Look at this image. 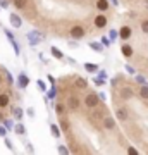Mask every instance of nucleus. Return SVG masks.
Masks as SVG:
<instances>
[{"label": "nucleus", "instance_id": "1", "mask_svg": "<svg viewBox=\"0 0 148 155\" xmlns=\"http://www.w3.org/2000/svg\"><path fill=\"white\" fill-rule=\"evenodd\" d=\"M100 95L98 93H88L86 97H84V105L88 107V109H97V107L100 105Z\"/></svg>", "mask_w": 148, "mask_h": 155}, {"label": "nucleus", "instance_id": "2", "mask_svg": "<svg viewBox=\"0 0 148 155\" xmlns=\"http://www.w3.org/2000/svg\"><path fill=\"white\" fill-rule=\"evenodd\" d=\"M26 38H28V41H29V45H38L41 40H43V35L40 33V31H29V33L26 35Z\"/></svg>", "mask_w": 148, "mask_h": 155}, {"label": "nucleus", "instance_id": "3", "mask_svg": "<svg viewBox=\"0 0 148 155\" xmlns=\"http://www.w3.org/2000/svg\"><path fill=\"white\" fill-rule=\"evenodd\" d=\"M66 105H67V109H69V110L76 112V110H79V107H81V102H79V98H77V97H74V95H71V97L67 98Z\"/></svg>", "mask_w": 148, "mask_h": 155}, {"label": "nucleus", "instance_id": "4", "mask_svg": "<svg viewBox=\"0 0 148 155\" xmlns=\"http://www.w3.org/2000/svg\"><path fill=\"white\" fill-rule=\"evenodd\" d=\"M84 35H86V29L83 28V26H72V28H71V36L74 40L84 38Z\"/></svg>", "mask_w": 148, "mask_h": 155}, {"label": "nucleus", "instance_id": "5", "mask_svg": "<svg viewBox=\"0 0 148 155\" xmlns=\"http://www.w3.org/2000/svg\"><path fill=\"white\" fill-rule=\"evenodd\" d=\"M107 24H109V19H107L104 14H98V16L95 17V28L104 29V28H107Z\"/></svg>", "mask_w": 148, "mask_h": 155}, {"label": "nucleus", "instance_id": "6", "mask_svg": "<svg viewBox=\"0 0 148 155\" xmlns=\"http://www.w3.org/2000/svg\"><path fill=\"white\" fill-rule=\"evenodd\" d=\"M119 95H121L122 100H129V98L134 97V90L129 88V86H122V88L119 90Z\"/></svg>", "mask_w": 148, "mask_h": 155}, {"label": "nucleus", "instance_id": "7", "mask_svg": "<svg viewBox=\"0 0 148 155\" xmlns=\"http://www.w3.org/2000/svg\"><path fill=\"white\" fill-rule=\"evenodd\" d=\"M17 84H19V88L21 90H26L28 84H29V78L26 76V72H21L19 78H17Z\"/></svg>", "mask_w": 148, "mask_h": 155}, {"label": "nucleus", "instance_id": "8", "mask_svg": "<svg viewBox=\"0 0 148 155\" xmlns=\"http://www.w3.org/2000/svg\"><path fill=\"white\" fill-rule=\"evenodd\" d=\"M119 36H121L122 40H129L133 36V29L129 28V26H122V28L119 29Z\"/></svg>", "mask_w": 148, "mask_h": 155}, {"label": "nucleus", "instance_id": "9", "mask_svg": "<svg viewBox=\"0 0 148 155\" xmlns=\"http://www.w3.org/2000/svg\"><path fill=\"white\" fill-rule=\"evenodd\" d=\"M97 9L100 12H107L110 9V0H97Z\"/></svg>", "mask_w": 148, "mask_h": 155}, {"label": "nucleus", "instance_id": "10", "mask_svg": "<svg viewBox=\"0 0 148 155\" xmlns=\"http://www.w3.org/2000/svg\"><path fill=\"white\" fill-rule=\"evenodd\" d=\"M121 52H122V55L126 57V59H129V57H133V54H134V50H133V47L129 43H124L121 47Z\"/></svg>", "mask_w": 148, "mask_h": 155}, {"label": "nucleus", "instance_id": "11", "mask_svg": "<svg viewBox=\"0 0 148 155\" xmlns=\"http://www.w3.org/2000/svg\"><path fill=\"white\" fill-rule=\"evenodd\" d=\"M104 127L107 129V131H112V129H115V121L114 117H104Z\"/></svg>", "mask_w": 148, "mask_h": 155}, {"label": "nucleus", "instance_id": "12", "mask_svg": "<svg viewBox=\"0 0 148 155\" xmlns=\"http://www.w3.org/2000/svg\"><path fill=\"white\" fill-rule=\"evenodd\" d=\"M115 117H117V119H119V121H127V110L126 109H124V107H119V109H117V110H115Z\"/></svg>", "mask_w": 148, "mask_h": 155}, {"label": "nucleus", "instance_id": "13", "mask_svg": "<svg viewBox=\"0 0 148 155\" xmlns=\"http://www.w3.org/2000/svg\"><path fill=\"white\" fill-rule=\"evenodd\" d=\"M9 19H11V24L14 26V28H21V26H22V19L17 16V14H11Z\"/></svg>", "mask_w": 148, "mask_h": 155}, {"label": "nucleus", "instance_id": "14", "mask_svg": "<svg viewBox=\"0 0 148 155\" xmlns=\"http://www.w3.org/2000/svg\"><path fill=\"white\" fill-rule=\"evenodd\" d=\"M74 86H76V88H79V90H86L88 88V81L77 76L76 79H74Z\"/></svg>", "mask_w": 148, "mask_h": 155}, {"label": "nucleus", "instance_id": "15", "mask_svg": "<svg viewBox=\"0 0 148 155\" xmlns=\"http://www.w3.org/2000/svg\"><path fill=\"white\" fill-rule=\"evenodd\" d=\"M11 104V97L7 93H0V109H5Z\"/></svg>", "mask_w": 148, "mask_h": 155}, {"label": "nucleus", "instance_id": "16", "mask_svg": "<svg viewBox=\"0 0 148 155\" xmlns=\"http://www.w3.org/2000/svg\"><path fill=\"white\" fill-rule=\"evenodd\" d=\"M50 52H52V57H54V59H57V61H62V59H64V54H62L57 47H52V48H50Z\"/></svg>", "mask_w": 148, "mask_h": 155}, {"label": "nucleus", "instance_id": "17", "mask_svg": "<svg viewBox=\"0 0 148 155\" xmlns=\"http://www.w3.org/2000/svg\"><path fill=\"white\" fill-rule=\"evenodd\" d=\"M12 116H14V119L21 121L22 116H24V110H22L21 107H14V109H12Z\"/></svg>", "mask_w": 148, "mask_h": 155}, {"label": "nucleus", "instance_id": "18", "mask_svg": "<svg viewBox=\"0 0 148 155\" xmlns=\"http://www.w3.org/2000/svg\"><path fill=\"white\" fill-rule=\"evenodd\" d=\"M61 129H62V131H66V133L71 131V124H69V121H67L64 116L61 117Z\"/></svg>", "mask_w": 148, "mask_h": 155}, {"label": "nucleus", "instance_id": "19", "mask_svg": "<svg viewBox=\"0 0 148 155\" xmlns=\"http://www.w3.org/2000/svg\"><path fill=\"white\" fill-rule=\"evenodd\" d=\"M140 97H141L143 100H148V84L145 83V84H141V88H140Z\"/></svg>", "mask_w": 148, "mask_h": 155}, {"label": "nucleus", "instance_id": "20", "mask_svg": "<svg viewBox=\"0 0 148 155\" xmlns=\"http://www.w3.org/2000/svg\"><path fill=\"white\" fill-rule=\"evenodd\" d=\"M66 110H67V105H64V104H55V112H57L61 117L66 114Z\"/></svg>", "mask_w": 148, "mask_h": 155}, {"label": "nucleus", "instance_id": "21", "mask_svg": "<svg viewBox=\"0 0 148 155\" xmlns=\"http://www.w3.org/2000/svg\"><path fill=\"white\" fill-rule=\"evenodd\" d=\"M14 133L19 134V136H24V134H26V127L19 122V124H16V126H14Z\"/></svg>", "mask_w": 148, "mask_h": 155}, {"label": "nucleus", "instance_id": "22", "mask_svg": "<svg viewBox=\"0 0 148 155\" xmlns=\"http://www.w3.org/2000/svg\"><path fill=\"white\" fill-rule=\"evenodd\" d=\"M50 131H52V136H54V138H61V126L52 124V126H50Z\"/></svg>", "mask_w": 148, "mask_h": 155}, {"label": "nucleus", "instance_id": "23", "mask_svg": "<svg viewBox=\"0 0 148 155\" xmlns=\"http://www.w3.org/2000/svg\"><path fill=\"white\" fill-rule=\"evenodd\" d=\"M90 47L95 50V52H98V54H102L104 52V47H102V43H97V41H91L90 43Z\"/></svg>", "mask_w": 148, "mask_h": 155}, {"label": "nucleus", "instance_id": "24", "mask_svg": "<svg viewBox=\"0 0 148 155\" xmlns=\"http://www.w3.org/2000/svg\"><path fill=\"white\" fill-rule=\"evenodd\" d=\"M12 2H14V5L17 9H26V5H28V0H12Z\"/></svg>", "mask_w": 148, "mask_h": 155}, {"label": "nucleus", "instance_id": "25", "mask_svg": "<svg viewBox=\"0 0 148 155\" xmlns=\"http://www.w3.org/2000/svg\"><path fill=\"white\" fill-rule=\"evenodd\" d=\"M9 41H11V45L14 47V54H16V55H19V54H21V47H19V43H17V41H16L14 38L9 40Z\"/></svg>", "mask_w": 148, "mask_h": 155}, {"label": "nucleus", "instance_id": "26", "mask_svg": "<svg viewBox=\"0 0 148 155\" xmlns=\"http://www.w3.org/2000/svg\"><path fill=\"white\" fill-rule=\"evenodd\" d=\"M140 28H141V31L145 35H148V19H143V21L140 22Z\"/></svg>", "mask_w": 148, "mask_h": 155}, {"label": "nucleus", "instance_id": "27", "mask_svg": "<svg viewBox=\"0 0 148 155\" xmlns=\"http://www.w3.org/2000/svg\"><path fill=\"white\" fill-rule=\"evenodd\" d=\"M84 69L88 72H97L98 71V66H95V64H84Z\"/></svg>", "mask_w": 148, "mask_h": 155}, {"label": "nucleus", "instance_id": "28", "mask_svg": "<svg viewBox=\"0 0 148 155\" xmlns=\"http://www.w3.org/2000/svg\"><path fill=\"white\" fill-rule=\"evenodd\" d=\"M5 136H7V126L0 124V138H5Z\"/></svg>", "mask_w": 148, "mask_h": 155}, {"label": "nucleus", "instance_id": "29", "mask_svg": "<svg viewBox=\"0 0 148 155\" xmlns=\"http://www.w3.org/2000/svg\"><path fill=\"white\" fill-rule=\"evenodd\" d=\"M36 84H38V88L41 90V91H47V84H45V81L38 79V81H36Z\"/></svg>", "mask_w": 148, "mask_h": 155}, {"label": "nucleus", "instance_id": "30", "mask_svg": "<svg viewBox=\"0 0 148 155\" xmlns=\"http://www.w3.org/2000/svg\"><path fill=\"white\" fill-rule=\"evenodd\" d=\"M4 141H5L7 148L11 150V152H14V145H12V141H11V140H9V138H7V136H5V138H4Z\"/></svg>", "mask_w": 148, "mask_h": 155}, {"label": "nucleus", "instance_id": "31", "mask_svg": "<svg viewBox=\"0 0 148 155\" xmlns=\"http://www.w3.org/2000/svg\"><path fill=\"white\" fill-rule=\"evenodd\" d=\"M57 152H59V153H69V150H67L64 145H59V147H57Z\"/></svg>", "mask_w": 148, "mask_h": 155}, {"label": "nucleus", "instance_id": "32", "mask_svg": "<svg viewBox=\"0 0 148 155\" xmlns=\"http://www.w3.org/2000/svg\"><path fill=\"white\" fill-rule=\"evenodd\" d=\"M109 36H110V40H115L117 36H119V31H115V29H110Z\"/></svg>", "mask_w": 148, "mask_h": 155}, {"label": "nucleus", "instance_id": "33", "mask_svg": "<svg viewBox=\"0 0 148 155\" xmlns=\"http://www.w3.org/2000/svg\"><path fill=\"white\" fill-rule=\"evenodd\" d=\"M126 152H127V153H131V155H138V150L134 148V147H127Z\"/></svg>", "mask_w": 148, "mask_h": 155}, {"label": "nucleus", "instance_id": "34", "mask_svg": "<svg viewBox=\"0 0 148 155\" xmlns=\"http://www.w3.org/2000/svg\"><path fill=\"white\" fill-rule=\"evenodd\" d=\"M4 74H5V78H7V81H9V83H12V76H11V72L7 71V69H4Z\"/></svg>", "mask_w": 148, "mask_h": 155}, {"label": "nucleus", "instance_id": "35", "mask_svg": "<svg viewBox=\"0 0 148 155\" xmlns=\"http://www.w3.org/2000/svg\"><path fill=\"white\" fill-rule=\"evenodd\" d=\"M0 7L2 9H7L9 7V0H0Z\"/></svg>", "mask_w": 148, "mask_h": 155}, {"label": "nucleus", "instance_id": "36", "mask_svg": "<svg viewBox=\"0 0 148 155\" xmlns=\"http://www.w3.org/2000/svg\"><path fill=\"white\" fill-rule=\"evenodd\" d=\"M126 71L129 72V74H136V71H134V67H131V66H129V64H127V66H126Z\"/></svg>", "mask_w": 148, "mask_h": 155}, {"label": "nucleus", "instance_id": "37", "mask_svg": "<svg viewBox=\"0 0 148 155\" xmlns=\"http://www.w3.org/2000/svg\"><path fill=\"white\" fill-rule=\"evenodd\" d=\"M26 152H29V153H31V152H35V147L31 143H26Z\"/></svg>", "mask_w": 148, "mask_h": 155}, {"label": "nucleus", "instance_id": "38", "mask_svg": "<svg viewBox=\"0 0 148 155\" xmlns=\"http://www.w3.org/2000/svg\"><path fill=\"white\" fill-rule=\"evenodd\" d=\"M5 36H7L9 40H12V38H14V35H12V31H11V29H5Z\"/></svg>", "mask_w": 148, "mask_h": 155}, {"label": "nucleus", "instance_id": "39", "mask_svg": "<svg viewBox=\"0 0 148 155\" xmlns=\"http://www.w3.org/2000/svg\"><path fill=\"white\" fill-rule=\"evenodd\" d=\"M136 81H138L140 84H145V83H146V81H145V78H143V76H136Z\"/></svg>", "mask_w": 148, "mask_h": 155}, {"label": "nucleus", "instance_id": "40", "mask_svg": "<svg viewBox=\"0 0 148 155\" xmlns=\"http://www.w3.org/2000/svg\"><path fill=\"white\" fill-rule=\"evenodd\" d=\"M26 114H28L29 117H31V119H33V117H35V109H28V110H26Z\"/></svg>", "mask_w": 148, "mask_h": 155}, {"label": "nucleus", "instance_id": "41", "mask_svg": "<svg viewBox=\"0 0 148 155\" xmlns=\"http://www.w3.org/2000/svg\"><path fill=\"white\" fill-rule=\"evenodd\" d=\"M55 93H57V90H55V88H50V93H48V97H50V98H54V97H55Z\"/></svg>", "mask_w": 148, "mask_h": 155}, {"label": "nucleus", "instance_id": "42", "mask_svg": "<svg viewBox=\"0 0 148 155\" xmlns=\"http://www.w3.org/2000/svg\"><path fill=\"white\" fill-rule=\"evenodd\" d=\"M95 83H97V84H104L105 79H104V78H97V79H95Z\"/></svg>", "mask_w": 148, "mask_h": 155}, {"label": "nucleus", "instance_id": "43", "mask_svg": "<svg viewBox=\"0 0 148 155\" xmlns=\"http://www.w3.org/2000/svg\"><path fill=\"white\" fill-rule=\"evenodd\" d=\"M4 124L7 126V129H11V127H14V126H12V122H11V121H5V119H4Z\"/></svg>", "mask_w": 148, "mask_h": 155}, {"label": "nucleus", "instance_id": "44", "mask_svg": "<svg viewBox=\"0 0 148 155\" xmlns=\"http://www.w3.org/2000/svg\"><path fill=\"white\" fill-rule=\"evenodd\" d=\"M98 76H102L104 79H107V72H105V71H100V72H98Z\"/></svg>", "mask_w": 148, "mask_h": 155}, {"label": "nucleus", "instance_id": "45", "mask_svg": "<svg viewBox=\"0 0 148 155\" xmlns=\"http://www.w3.org/2000/svg\"><path fill=\"white\" fill-rule=\"evenodd\" d=\"M102 43H104V45H109V43H110V40H107V38H102Z\"/></svg>", "mask_w": 148, "mask_h": 155}, {"label": "nucleus", "instance_id": "46", "mask_svg": "<svg viewBox=\"0 0 148 155\" xmlns=\"http://www.w3.org/2000/svg\"><path fill=\"white\" fill-rule=\"evenodd\" d=\"M110 4H114V5L117 7V5H119V0H110Z\"/></svg>", "mask_w": 148, "mask_h": 155}, {"label": "nucleus", "instance_id": "47", "mask_svg": "<svg viewBox=\"0 0 148 155\" xmlns=\"http://www.w3.org/2000/svg\"><path fill=\"white\" fill-rule=\"evenodd\" d=\"M69 45H71V47H74V48H77V43H76V41H69Z\"/></svg>", "mask_w": 148, "mask_h": 155}, {"label": "nucleus", "instance_id": "48", "mask_svg": "<svg viewBox=\"0 0 148 155\" xmlns=\"http://www.w3.org/2000/svg\"><path fill=\"white\" fill-rule=\"evenodd\" d=\"M145 9L148 11V0H145Z\"/></svg>", "mask_w": 148, "mask_h": 155}, {"label": "nucleus", "instance_id": "49", "mask_svg": "<svg viewBox=\"0 0 148 155\" xmlns=\"http://www.w3.org/2000/svg\"><path fill=\"white\" fill-rule=\"evenodd\" d=\"M0 121H4V116H2V114H0Z\"/></svg>", "mask_w": 148, "mask_h": 155}, {"label": "nucleus", "instance_id": "50", "mask_svg": "<svg viewBox=\"0 0 148 155\" xmlns=\"http://www.w3.org/2000/svg\"><path fill=\"white\" fill-rule=\"evenodd\" d=\"M0 83H2V72H0Z\"/></svg>", "mask_w": 148, "mask_h": 155}, {"label": "nucleus", "instance_id": "51", "mask_svg": "<svg viewBox=\"0 0 148 155\" xmlns=\"http://www.w3.org/2000/svg\"><path fill=\"white\" fill-rule=\"evenodd\" d=\"M0 26H2V24H0Z\"/></svg>", "mask_w": 148, "mask_h": 155}]
</instances>
